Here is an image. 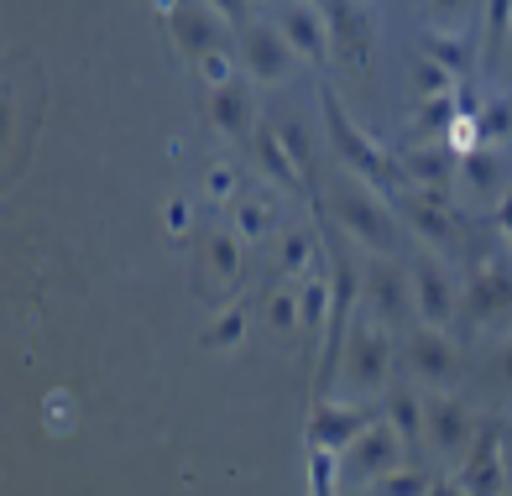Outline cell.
<instances>
[{"label": "cell", "mask_w": 512, "mask_h": 496, "mask_svg": "<svg viewBox=\"0 0 512 496\" xmlns=\"http://www.w3.org/2000/svg\"><path fill=\"white\" fill-rule=\"evenodd\" d=\"M209 194H215V199H230V194H236V178H230V168H215V173H209Z\"/></svg>", "instance_id": "37"}, {"label": "cell", "mask_w": 512, "mask_h": 496, "mask_svg": "<svg viewBox=\"0 0 512 496\" xmlns=\"http://www.w3.org/2000/svg\"><path fill=\"white\" fill-rule=\"evenodd\" d=\"M340 376L356 392H377L392 376V340L382 335L377 324H356L345 335V356H340Z\"/></svg>", "instance_id": "3"}, {"label": "cell", "mask_w": 512, "mask_h": 496, "mask_svg": "<svg viewBox=\"0 0 512 496\" xmlns=\"http://www.w3.org/2000/svg\"><path fill=\"white\" fill-rule=\"evenodd\" d=\"M319 110H324V131H330V147H335V157L351 168V178H361V183H371L377 194H403V162H392V152L387 147H377L351 115H345V105L335 100V89L330 84H319Z\"/></svg>", "instance_id": "1"}, {"label": "cell", "mask_w": 512, "mask_h": 496, "mask_svg": "<svg viewBox=\"0 0 512 496\" xmlns=\"http://www.w3.org/2000/svg\"><path fill=\"white\" fill-rule=\"evenodd\" d=\"M204 6H215L225 21H236V27H246V0H204Z\"/></svg>", "instance_id": "36"}, {"label": "cell", "mask_w": 512, "mask_h": 496, "mask_svg": "<svg viewBox=\"0 0 512 496\" xmlns=\"http://www.w3.org/2000/svg\"><path fill=\"white\" fill-rule=\"evenodd\" d=\"M476 126H481V141H486V147H492V141H502V136L512 131V110H507V100L486 105V110L476 115Z\"/></svg>", "instance_id": "32"}, {"label": "cell", "mask_w": 512, "mask_h": 496, "mask_svg": "<svg viewBox=\"0 0 512 496\" xmlns=\"http://www.w3.org/2000/svg\"><path fill=\"white\" fill-rule=\"evenodd\" d=\"M398 455H403V439L398 429H392L387 418H377L371 429L345 450V476H356V481H377L387 476V470H398Z\"/></svg>", "instance_id": "12"}, {"label": "cell", "mask_w": 512, "mask_h": 496, "mask_svg": "<svg viewBox=\"0 0 512 496\" xmlns=\"http://www.w3.org/2000/svg\"><path fill=\"white\" fill-rule=\"evenodd\" d=\"M413 84L424 89V94H450L455 74H450V68H439V63H429V58H418V68H413Z\"/></svg>", "instance_id": "34"}, {"label": "cell", "mask_w": 512, "mask_h": 496, "mask_svg": "<svg viewBox=\"0 0 512 496\" xmlns=\"http://www.w3.org/2000/svg\"><path fill=\"white\" fill-rule=\"evenodd\" d=\"M168 225H173V230H189V209H183V204H168Z\"/></svg>", "instance_id": "40"}, {"label": "cell", "mask_w": 512, "mask_h": 496, "mask_svg": "<svg viewBox=\"0 0 512 496\" xmlns=\"http://www.w3.org/2000/svg\"><path fill=\"white\" fill-rule=\"evenodd\" d=\"M335 470H340V455L309 444V486H314V496H335Z\"/></svg>", "instance_id": "28"}, {"label": "cell", "mask_w": 512, "mask_h": 496, "mask_svg": "<svg viewBox=\"0 0 512 496\" xmlns=\"http://www.w3.org/2000/svg\"><path fill=\"white\" fill-rule=\"evenodd\" d=\"M314 235L309 230H288L283 235V272H309V262H314Z\"/></svg>", "instance_id": "30"}, {"label": "cell", "mask_w": 512, "mask_h": 496, "mask_svg": "<svg viewBox=\"0 0 512 496\" xmlns=\"http://www.w3.org/2000/svg\"><path fill=\"white\" fill-rule=\"evenodd\" d=\"M403 204V215H408V225L424 235V241H434V246H450L455 241V215H450V204L434 194V188H424V183H413V188H403V194H392Z\"/></svg>", "instance_id": "15"}, {"label": "cell", "mask_w": 512, "mask_h": 496, "mask_svg": "<svg viewBox=\"0 0 512 496\" xmlns=\"http://www.w3.org/2000/svg\"><path fill=\"white\" fill-rule=\"evenodd\" d=\"M460 11V0H434V16H455Z\"/></svg>", "instance_id": "41"}, {"label": "cell", "mask_w": 512, "mask_h": 496, "mask_svg": "<svg viewBox=\"0 0 512 496\" xmlns=\"http://www.w3.org/2000/svg\"><path fill=\"white\" fill-rule=\"evenodd\" d=\"M429 486H434V476L424 465H398L371 481V496H429Z\"/></svg>", "instance_id": "22"}, {"label": "cell", "mask_w": 512, "mask_h": 496, "mask_svg": "<svg viewBox=\"0 0 512 496\" xmlns=\"http://www.w3.org/2000/svg\"><path fill=\"white\" fill-rule=\"evenodd\" d=\"M241 329H246V303H230V309L204 329V345L209 350H220V345H236L241 340Z\"/></svg>", "instance_id": "26"}, {"label": "cell", "mask_w": 512, "mask_h": 496, "mask_svg": "<svg viewBox=\"0 0 512 496\" xmlns=\"http://www.w3.org/2000/svg\"><path fill=\"white\" fill-rule=\"evenodd\" d=\"M209 267H215L220 277H236V267H241V235H215V241H209Z\"/></svg>", "instance_id": "31"}, {"label": "cell", "mask_w": 512, "mask_h": 496, "mask_svg": "<svg viewBox=\"0 0 512 496\" xmlns=\"http://www.w3.org/2000/svg\"><path fill=\"white\" fill-rule=\"evenodd\" d=\"M424 429H429V444L439 455H465L476 444V418H471V408L460 403L455 392H434V397H424Z\"/></svg>", "instance_id": "7"}, {"label": "cell", "mask_w": 512, "mask_h": 496, "mask_svg": "<svg viewBox=\"0 0 512 496\" xmlns=\"http://www.w3.org/2000/svg\"><path fill=\"white\" fill-rule=\"evenodd\" d=\"M267 324L277 329V335H293V329H304V303H298L293 288H277L267 298Z\"/></svg>", "instance_id": "25"}, {"label": "cell", "mask_w": 512, "mask_h": 496, "mask_svg": "<svg viewBox=\"0 0 512 496\" xmlns=\"http://www.w3.org/2000/svg\"><path fill=\"white\" fill-rule=\"evenodd\" d=\"M366 309L377 324H398L413 309V277H403L387 256H377V262L366 267Z\"/></svg>", "instance_id": "14"}, {"label": "cell", "mask_w": 512, "mask_h": 496, "mask_svg": "<svg viewBox=\"0 0 512 496\" xmlns=\"http://www.w3.org/2000/svg\"><path fill=\"white\" fill-rule=\"evenodd\" d=\"M382 413H387V423L398 429V439L408 444V450H418V439H429V429H424V397H418L413 387H392Z\"/></svg>", "instance_id": "18"}, {"label": "cell", "mask_w": 512, "mask_h": 496, "mask_svg": "<svg viewBox=\"0 0 512 496\" xmlns=\"http://www.w3.org/2000/svg\"><path fill=\"white\" fill-rule=\"evenodd\" d=\"M403 173L413 178V183H424V188H434V183H445L450 178V152H408L403 157Z\"/></svg>", "instance_id": "24"}, {"label": "cell", "mask_w": 512, "mask_h": 496, "mask_svg": "<svg viewBox=\"0 0 512 496\" xmlns=\"http://www.w3.org/2000/svg\"><path fill=\"white\" fill-rule=\"evenodd\" d=\"M377 423V413L361 408V403H330V397H319V408L309 413V444H319V450L330 455H345L351 444Z\"/></svg>", "instance_id": "5"}, {"label": "cell", "mask_w": 512, "mask_h": 496, "mask_svg": "<svg viewBox=\"0 0 512 496\" xmlns=\"http://www.w3.org/2000/svg\"><path fill=\"white\" fill-rule=\"evenodd\" d=\"M272 225H277V209L267 199H241L236 204V235L241 241H267Z\"/></svg>", "instance_id": "23"}, {"label": "cell", "mask_w": 512, "mask_h": 496, "mask_svg": "<svg viewBox=\"0 0 512 496\" xmlns=\"http://www.w3.org/2000/svg\"><path fill=\"white\" fill-rule=\"evenodd\" d=\"M497 376L512 387V335H507V345H502V356H497Z\"/></svg>", "instance_id": "38"}, {"label": "cell", "mask_w": 512, "mask_h": 496, "mask_svg": "<svg viewBox=\"0 0 512 496\" xmlns=\"http://www.w3.org/2000/svg\"><path fill=\"white\" fill-rule=\"evenodd\" d=\"M319 11H324V27H330V42H340L345 53L366 58V21H361V11L351 6V0H319Z\"/></svg>", "instance_id": "19"}, {"label": "cell", "mask_w": 512, "mask_h": 496, "mask_svg": "<svg viewBox=\"0 0 512 496\" xmlns=\"http://www.w3.org/2000/svg\"><path fill=\"white\" fill-rule=\"evenodd\" d=\"M330 209L361 246H371L377 256L392 251V209H387V194H377L371 183H361V178L335 183L330 188Z\"/></svg>", "instance_id": "2"}, {"label": "cell", "mask_w": 512, "mask_h": 496, "mask_svg": "<svg viewBox=\"0 0 512 496\" xmlns=\"http://www.w3.org/2000/svg\"><path fill=\"white\" fill-rule=\"evenodd\" d=\"M492 209H497V225H502V235L512 241V183H507L502 194H497V204H492Z\"/></svg>", "instance_id": "35"}, {"label": "cell", "mask_w": 512, "mask_h": 496, "mask_svg": "<svg viewBox=\"0 0 512 496\" xmlns=\"http://www.w3.org/2000/svg\"><path fill=\"white\" fill-rule=\"evenodd\" d=\"M502 42H512V0H486V53L497 58Z\"/></svg>", "instance_id": "27"}, {"label": "cell", "mask_w": 512, "mask_h": 496, "mask_svg": "<svg viewBox=\"0 0 512 496\" xmlns=\"http://www.w3.org/2000/svg\"><path fill=\"white\" fill-rule=\"evenodd\" d=\"M298 303H304V329H324V324H330V282H309V288H298Z\"/></svg>", "instance_id": "29"}, {"label": "cell", "mask_w": 512, "mask_h": 496, "mask_svg": "<svg viewBox=\"0 0 512 496\" xmlns=\"http://www.w3.org/2000/svg\"><path fill=\"white\" fill-rule=\"evenodd\" d=\"M403 361H408V371L418 376V382L450 387V382H455V371H460V350L450 345L445 329L418 324V329H408V340H403Z\"/></svg>", "instance_id": "4"}, {"label": "cell", "mask_w": 512, "mask_h": 496, "mask_svg": "<svg viewBox=\"0 0 512 496\" xmlns=\"http://www.w3.org/2000/svg\"><path fill=\"white\" fill-rule=\"evenodd\" d=\"M277 32H283L293 53L309 58V63H324V53H330V27H324V11L314 0H283V6H277Z\"/></svg>", "instance_id": "13"}, {"label": "cell", "mask_w": 512, "mask_h": 496, "mask_svg": "<svg viewBox=\"0 0 512 496\" xmlns=\"http://www.w3.org/2000/svg\"><path fill=\"white\" fill-rule=\"evenodd\" d=\"M502 496H507V491H502Z\"/></svg>", "instance_id": "43"}, {"label": "cell", "mask_w": 512, "mask_h": 496, "mask_svg": "<svg viewBox=\"0 0 512 496\" xmlns=\"http://www.w3.org/2000/svg\"><path fill=\"white\" fill-rule=\"evenodd\" d=\"M209 115L225 136H246L251 131V94L241 84H225V89H209Z\"/></svg>", "instance_id": "20"}, {"label": "cell", "mask_w": 512, "mask_h": 496, "mask_svg": "<svg viewBox=\"0 0 512 496\" xmlns=\"http://www.w3.org/2000/svg\"><path fill=\"white\" fill-rule=\"evenodd\" d=\"M418 53H424L429 63H439V68H450V74H465V68H471V47H465L460 32H424L418 37Z\"/></svg>", "instance_id": "21"}, {"label": "cell", "mask_w": 512, "mask_h": 496, "mask_svg": "<svg viewBox=\"0 0 512 496\" xmlns=\"http://www.w3.org/2000/svg\"><path fill=\"white\" fill-rule=\"evenodd\" d=\"M507 450H512V429H507Z\"/></svg>", "instance_id": "42"}, {"label": "cell", "mask_w": 512, "mask_h": 496, "mask_svg": "<svg viewBox=\"0 0 512 496\" xmlns=\"http://www.w3.org/2000/svg\"><path fill=\"white\" fill-rule=\"evenodd\" d=\"M455 173H460V183L471 188V194L492 199V204H497V194L507 188V183H502V157H497V147H486V141H481L476 152H465V157H460V168H455Z\"/></svg>", "instance_id": "17"}, {"label": "cell", "mask_w": 512, "mask_h": 496, "mask_svg": "<svg viewBox=\"0 0 512 496\" xmlns=\"http://www.w3.org/2000/svg\"><path fill=\"white\" fill-rule=\"evenodd\" d=\"M429 496H465V486H460L455 476H445V481H434V486H429Z\"/></svg>", "instance_id": "39"}, {"label": "cell", "mask_w": 512, "mask_h": 496, "mask_svg": "<svg viewBox=\"0 0 512 496\" xmlns=\"http://www.w3.org/2000/svg\"><path fill=\"white\" fill-rule=\"evenodd\" d=\"M168 27H173L178 47H183V53H189L194 63L209 58V53H220V47L230 42L220 11L204 6V0H173V6H168Z\"/></svg>", "instance_id": "9"}, {"label": "cell", "mask_w": 512, "mask_h": 496, "mask_svg": "<svg viewBox=\"0 0 512 496\" xmlns=\"http://www.w3.org/2000/svg\"><path fill=\"white\" fill-rule=\"evenodd\" d=\"M293 58L298 53L288 47V37L277 32V27H267V21H246V27H241V63H246L251 79L283 84L293 74Z\"/></svg>", "instance_id": "6"}, {"label": "cell", "mask_w": 512, "mask_h": 496, "mask_svg": "<svg viewBox=\"0 0 512 496\" xmlns=\"http://www.w3.org/2000/svg\"><path fill=\"white\" fill-rule=\"evenodd\" d=\"M408 277H413V314L424 319V324H434V329H445V324L455 319V309H460L455 277L439 267L434 256H418Z\"/></svg>", "instance_id": "10"}, {"label": "cell", "mask_w": 512, "mask_h": 496, "mask_svg": "<svg viewBox=\"0 0 512 496\" xmlns=\"http://www.w3.org/2000/svg\"><path fill=\"white\" fill-rule=\"evenodd\" d=\"M512 314V262H502V256H492V262H481L471 288H465V319L471 324H492Z\"/></svg>", "instance_id": "11"}, {"label": "cell", "mask_w": 512, "mask_h": 496, "mask_svg": "<svg viewBox=\"0 0 512 496\" xmlns=\"http://www.w3.org/2000/svg\"><path fill=\"white\" fill-rule=\"evenodd\" d=\"M507 444L497 429H481L476 444L465 450V460L455 465V481L465 486V496H502L507 491Z\"/></svg>", "instance_id": "8"}, {"label": "cell", "mask_w": 512, "mask_h": 496, "mask_svg": "<svg viewBox=\"0 0 512 496\" xmlns=\"http://www.w3.org/2000/svg\"><path fill=\"white\" fill-rule=\"evenodd\" d=\"M256 157H262V173H272L277 183L288 188V194H298V188H304V173H298V152L283 141V131H277V126H262V131H256Z\"/></svg>", "instance_id": "16"}, {"label": "cell", "mask_w": 512, "mask_h": 496, "mask_svg": "<svg viewBox=\"0 0 512 496\" xmlns=\"http://www.w3.org/2000/svg\"><path fill=\"white\" fill-rule=\"evenodd\" d=\"M194 68L204 74V84H209V89H225V84H236V63H230V53H225V47H220V53H209V58H199Z\"/></svg>", "instance_id": "33"}]
</instances>
